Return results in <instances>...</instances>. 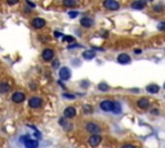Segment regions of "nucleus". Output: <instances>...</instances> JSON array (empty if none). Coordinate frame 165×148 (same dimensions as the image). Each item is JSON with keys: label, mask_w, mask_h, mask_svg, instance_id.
Instances as JSON below:
<instances>
[{"label": "nucleus", "mask_w": 165, "mask_h": 148, "mask_svg": "<svg viewBox=\"0 0 165 148\" xmlns=\"http://www.w3.org/2000/svg\"><path fill=\"white\" fill-rule=\"evenodd\" d=\"M103 7L109 10H118L120 8V4L116 0H104L103 1Z\"/></svg>", "instance_id": "f257e3e1"}, {"label": "nucleus", "mask_w": 165, "mask_h": 148, "mask_svg": "<svg viewBox=\"0 0 165 148\" xmlns=\"http://www.w3.org/2000/svg\"><path fill=\"white\" fill-rule=\"evenodd\" d=\"M45 25H47L45 19H44V18H40V17H36V18H34V19L31 21V26H32V28H35V30L43 28Z\"/></svg>", "instance_id": "f03ea898"}, {"label": "nucleus", "mask_w": 165, "mask_h": 148, "mask_svg": "<svg viewBox=\"0 0 165 148\" xmlns=\"http://www.w3.org/2000/svg\"><path fill=\"white\" fill-rule=\"evenodd\" d=\"M23 140V146H25V148H38L39 147V142L36 140V139H30L27 135L26 137L22 138Z\"/></svg>", "instance_id": "7ed1b4c3"}, {"label": "nucleus", "mask_w": 165, "mask_h": 148, "mask_svg": "<svg viewBox=\"0 0 165 148\" xmlns=\"http://www.w3.org/2000/svg\"><path fill=\"white\" fill-rule=\"evenodd\" d=\"M41 57L45 62H50L53 58H54V52H53V49L50 48H45L43 50V53H41Z\"/></svg>", "instance_id": "20e7f679"}, {"label": "nucleus", "mask_w": 165, "mask_h": 148, "mask_svg": "<svg viewBox=\"0 0 165 148\" xmlns=\"http://www.w3.org/2000/svg\"><path fill=\"white\" fill-rule=\"evenodd\" d=\"M85 130L89 133H93V134H97V133L101 131V128H100V125H97L94 122H88V124H85Z\"/></svg>", "instance_id": "39448f33"}, {"label": "nucleus", "mask_w": 165, "mask_h": 148, "mask_svg": "<svg viewBox=\"0 0 165 148\" xmlns=\"http://www.w3.org/2000/svg\"><path fill=\"white\" fill-rule=\"evenodd\" d=\"M59 77L61 80H68L71 77V71L70 68H67V67H61V70H59Z\"/></svg>", "instance_id": "423d86ee"}, {"label": "nucleus", "mask_w": 165, "mask_h": 148, "mask_svg": "<svg viewBox=\"0 0 165 148\" xmlns=\"http://www.w3.org/2000/svg\"><path fill=\"white\" fill-rule=\"evenodd\" d=\"M101 140H102V138L100 137V135H98V134H93L92 137L88 139V143L91 144L92 147H97L98 144L101 143Z\"/></svg>", "instance_id": "0eeeda50"}, {"label": "nucleus", "mask_w": 165, "mask_h": 148, "mask_svg": "<svg viewBox=\"0 0 165 148\" xmlns=\"http://www.w3.org/2000/svg\"><path fill=\"white\" fill-rule=\"evenodd\" d=\"M29 104L31 108H39L41 106V98H39V97H32V98H30V100H29Z\"/></svg>", "instance_id": "6e6552de"}, {"label": "nucleus", "mask_w": 165, "mask_h": 148, "mask_svg": "<svg viewBox=\"0 0 165 148\" xmlns=\"http://www.w3.org/2000/svg\"><path fill=\"white\" fill-rule=\"evenodd\" d=\"M118 62L120 64H128V63H130V57H129V54H127V53H121V54L118 55Z\"/></svg>", "instance_id": "1a4fd4ad"}, {"label": "nucleus", "mask_w": 165, "mask_h": 148, "mask_svg": "<svg viewBox=\"0 0 165 148\" xmlns=\"http://www.w3.org/2000/svg\"><path fill=\"white\" fill-rule=\"evenodd\" d=\"M12 100H13L14 103H21L25 100V94L21 93V91H16V93H13V95H12Z\"/></svg>", "instance_id": "9d476101"}, {"label": "nucleus", "mask_w": 165, "mask_h": 148, "mask_svg": "<svg viewBox=\"0 0 165 148\" xmlns=\"http://www.w3.org/2000/svg\"><path fill=\"white\" fill-rule=\"evenodd\" d=\"M93 23H94V21L92 18H89V17H83V18L80 19V25H81L83 27H86V28L92 27Z\"/></svg>", "instance_id": "9b49d317"}, {"label": "nucleus", "mask_w": 165, "mask_h": 148, "mask_svg": "<svg viewBox=\"0 0 165 148\" xmlns=\"http://www.w3.org/2000/svg\"><path fill=\"white\" fill-rule=\"evenodd\" d=\"M101 108L103 109L104 112L112 111V102H111V100H109V99L103 100V102H101Z\"/></svg>", "instance_id": "f8f14e48"}, {"label": "nucleus", "mask_w": 165, "mask_h": 148, "mask_svg": "<svg viewBox=\"0 0 165 148\" xmlns=\"http://www.w3.org/2000/svg\"><path fill=\"white\" fill-rule=\"evenodd\" d=\"M130 7L133 9H143V8H146V1L145 0H136V1L132 3Z\"/></svg>", "instance_id": "ddd939ff"}, {"label": "nucleus", "mask_w": 165, "mask_h": 148, "mask_svg": "<svg viewBox=\"0 0 165 148\" xmlns=\"http://www.w3.org/2000/svg\"><path fill=\"white\" fill-rule=\"evenodd\" d=\"M137 106L139 108L146 109V108H148V106H150V100L147 99V98H141V99L137 100Z\"/></svg>", "instance_id": "4468645a"}, {"label": "nucleus", "mask_w": 165, "mask_h": 148, "mask_svg": "<svg viewBox=\"0 0 165 148\" xmlns=\"http://www.w3.org/2000/svg\"><path fill=\"white\" fill-rule=\"evenodd\" d=\"M65 117L66 118H72L75 117V115H76V109H75L74 107H67L65 109Z\"/></svg>", "instance_id": "2eb2a0df"}, {"label": "nucleus", "mask_w": 165, "mask_h": 148, "mask_svg": "<svg viewBox=\"0 0 165 148\" xmlns=\"http://www.w3.org/2000/svg\"><path fill=\"white\" fill-rule=\"evenodd\" d=\"M146 90L151 94H156L159 90H160V88H159V85H156V84H150V85H147Z\"/></svg>", "instance_id": "dca6fc26"}, {"label": "nucleus", "mask_w": 165, "mask_h": 148, "mask_svg": "<svg viewBox=\"0 0 165 148\" xmlns=\"http://www.w3.org/2000/svg\"><path fill=\"white\" fill-rule=\"evenodd\" d=\"M94 57H95V52L94 50H85V52L83 53V58L84 59H94Z\"/></svg>", "instance_id": "f3484780"}, {"label": "nucleus", "mask_w": 165, "mask_h": 148, "mask_svg": "<svg viewBox=\"0 0 165 148\" xmlns=\"http://www.w3.org/2000/svg\"><path fill=\"white\" fill-rule=\"evenodd\" d=\"M111 112H113L115 115L121 113V106H120L118 102H112V111Z\"/></svg>", "instance_id": "a211bd4d"}, {"label": "nucleus", "mask_w": 165, "mask_h": 148, "mask_svg": "<svg viewBox=\"0 0 165 148\" xmlns=\"http://www.w3.org/2000/svg\"><path fill=\"white\" fill-rule=\"evenodd\" d=\"M10 90L9 85L5 84V82H0V94H5Z\"/></svg>", "instance_id": "6ab92c4d"}, {"label": "nucleus", "mask_w": 165, "mask_h": 148, "mask_svg": "<svg viewBox=\"0 0 165 148\" xmlns=\"http://www.w3.org/2000/svg\"><path fill=\"white\" fill-rule=\"evenodd\" d=\"M62 3H63V5H65V7H67V8L76 7V4H77L76 0H63Z\"/></svg>", "instance_id": "aec40b11"}, {"label": "nucleus", "mask_w": 165, "mask_h": 148, "mask_svg": "<svg viewBox=\"0 0 165 148\" xmlns=\"http://www.w3.org/2000/svg\"><path fill=\"white\" fill-rule=\"evenodd\" d=\"M110 89V86L106 84V82H101V84H98V90L101 91H107Z\"/></svg>", "instance_id": "412c9836"}, {"label": "nucleus", "mask_w": 165, "mask_h": 148, "mask_svg": "<svg viewBox=\"0 0 165 148\" xmlns=\"http://www.w3.org/2000/svg\"><path fill=\"white\" fill-rule=\"evenodd\" d=\"M62 40L66 41V43H74V36H71V35H66V36H62Z\"/></svg>", "instance_id": "4be33fe9"}, {"label": "nucleus", "mask_w": 165, "mask_h": 148, "mask_svg": "<svg viewBox=\"0 0 165 148\" xmlns=\"http://www.w3.org/2000/svg\"><path fill=\"white\" fill-rule=\"evenodd\" d=\"M92 106H84V112H85V113H92Z\"/></svg>", "instance_id": "5701e85b"}, {"label": "nucleus", "mask_w": 165, "mask_h": 148, "mask_svg": "<svg viewBox=\"0 0 165 148\" xmlns=\"http://www.w3.org/2000/svg\"><path fill=\"white\" fill-rule=\"evenodd\" d=\"M157 28L161 30V31H165V22H160L157 25Z\"/></svg>", "instance_id": "b1692460"}, {"label": "nucleus", "mask_w": 165, "mask_h": 148, "mask_svg": "<svg viewBox=\"0 0 165 148\" xmlns=\"http://www.w3.org/2000/svg\"><path fill=\"white\" fill-rule=\"evenodd\" d=\"M77 12H68V16L71 17V18H75V17H77Z\"/></svg>", "instance_id": "393cba45"}, {"label": "nucleus", "mask_w": 165, "mask_h": 148, "mask_svg": "<svg viewBox=\"0 0 165 148\" xmlns=\"http://www.w3.org/2000/svg\"><path fill=\"white\" fill-rule=\"evenodd\" d=\"M81 45H79V44H71V45L67 46V49H74V48H80Z\"/></svg>", "instance_id": "a878e982"}, {"label": "nucleus", "mask_w": 165, "mask_h": 148, "mask_svg": "<svg viewBox=\"0 0 165 148\" xmlns=\"http://www.w3.org/2000/svg\"><path fill=\"white\" fill-rule=\"evenodd\" d=\"M18 1H19V0H7V3L9 5H14V4H17Z\"/></svg>", "instance_id": "bb28decb"}, {"label": "nucleus", "mask_w": 165, "mask_h": 148, "mask_svg": "<svg viewBox=\"0 0 165 148\" xmlns=\"http://www.w3.org/2000/svg\"><path fill=\"white\" fill-rule=\"evenodd\" d=\"M154 10H155V12H161V10H163V7H161V5H155V7H154Z\"/></svg>", "instance_id": "cd10ccee"}, {"label": "nucleus", "mask_w": 165, "mask_h": 148, "mask_svg": "<svg viewBox=\"0 0 165 148\" xmlns=\"http://www.w3.org/2000/svg\"><path fill=\"white\" fill-rule=\"evenodd\" d=\"M63 97H65V98H70V99L75 98V95H72V94H67V93H65V94H63Z\"/></svg>", "instance_id": "c85d7f7f"}, {"label": "nucleus", "mask_w": 165, "mask_h": 148, "mask_svg": "<svg viewBox=\"0 0 165 148\" xmlns=\"http://www.w3.org/2000/svg\"><path fill=\"white\" fill-rule=\"evenodd\" d=\"M121 148H136V147H134L133 144H124Z\"/></svg>", "instance_id": "c756f323"}, {"label": "nucleus", "mask_w": 165, "mask_h": 148, "mask_svg": "<svg viewBox=\"0 0 165 148\" xmlns=\"http://www.w3.org/2000/svg\"><path fill=\"white\" fill-rule=\"evenodd\" d=\"M26 5H30V7H31V8H35V4H34V3L29 1V0H27V1H26Z\"/></svg>", "instance_id": "7c9ffc66"}, {"label": "nucleus", "mask_w": 165, "mask_h": 148, "mask_svg": "<svg viewBox=\"0 0 165 148\" xmlns=\"http://www.w3.org/2000/svg\"><path fill=\"white\" fill-rule=\"evenodd\" d=\"M53 67H54V68L59 67V62H58V61H54V62H53Z\"/></svg>", "instance_id": "2f4dec72"}, {"label": "nucleus", "mask_w": 165, "mask_h": 148, "mask_svg": "<svg viewBox=\"0 0 165 148\" xmlns=\"http://www.w3.org/2000/svg\"><path fill=\"white\" fill-rule=\"evenodd\" d=\"M34 135H35V138H38V139H40V137H41L40 133H39V131H35V133H34Z\"/></svg>", "instance_id": "473e14b6"}, {"label": "nucleus", "mask_w": 165, "mask_h": 148, "mask_svg": "<svg viewBox=\"0 0 165 148\" xmlns=\"http://www.w3.org/2000/svg\"><path fill=\"white\" fill-rule=\"evenodd\" d=\"M54 36H56V37H61L62 34H61V32H58V31H56V32H54Z\"/></svg>", "instance_id": "72a5a7b5"}, {"label": "nucleus", "mask_w": 165, "mask_h": 148, "mask_svg": "<svg viewBox=\"0 0 165 148\" xmlns=\"http://www.w3.org/2000/svg\"><path fill=\"white\" fill-rule=\"evenodd\" d=\"M134 53H136V54H141V53H142V50H141V49H136V50H134Z\"/></svg>", "instance_id": "f704fd0d"}, {"label": "nucleus", "mask_w": 165, "mask_h": 148, "mask_svg": "<svg viewBox=\"0 0 165 148\" xmlns=\"http://www.w3.org/2000/svg\"><path fill=\"white\" fill-rule=\"evenodd\" d=\"M81 85H83V86H88V85H89V82H86V81H83V82H81Z\"/></svg>", "instance_id": "c9c22d12"}, {"label": "nucleus", "mask_w": 165, "mask_h": 148, "mask_svg": "<svg viewBox=\"0 0 165 148\" xmlns=\"http://www.w3.org/2000/svg\"><path fill=\"white\" fill-rule=\"evenodd\" d=\"M152 113H154V115H157V113H159L157 109H156V108H155V109H152Z\"/></svg>", "instance_id": "e433bc0d"}, {"label": "nucleus", "mask_w": 165, "mask_h": 148, "mask_svg": "<svg viewBox=\"0 0 165 148\" xmlns=\"http://www.w3.org/2000/svg\"><path fill=\"white\" fill-rule=\"evenodd\" d=\"M147 1H152V0H147Z\"/></svg>", "instance_id": "4c0bfd02"}, {"label": "nucleus", "mask_w": 165, "mask_h": 148, "mask_svg": "<svg viewBox=\"0 0 165 148\" xmlns=\"http://www.w3.org/2000/svg\"><path fill=\"white\" fill-rule=\"evenodd\" d=\"M164 89H165V84H164Z\"/></svg>", "instance_id": "58836bf2"}]
</instances>
